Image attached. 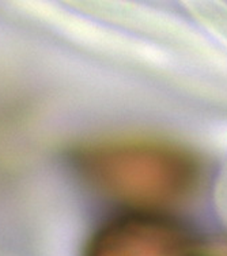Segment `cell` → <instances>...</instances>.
Returning <instances> with one entry per match:
<instances>
[{"label": "cell", "instance_id": "obj_1", "mask_svg": "<svg viewBox=\"0 0 227 256\" xmlns=\"http://www.w3.org/2000/svg\"><path fill=\"white\" fill-rule=\"evenodd\" d=\"M79 165L91 184L127 203L169 206L191 196L202 180L195 154L172 140L120 136L84 148Z\"/></svg>", "mask_w": 227, "mask_h": 256}, {"label": "cell", "instance_id": "obj_2", "mask_svg": "<svg viewBox=\"0 0 227 256\" xmlns=\"http://www.w3.org/2000/svg\"><path fill=\"white\" fill-rule=\"evenodd\" d=\"M84 256H213V250L178 222L131 214L99 228Z\"/></svg>", "mask_w": 227, "mask_h": 256}, {"label": "cell", "instance_id": "obj_3", "mask_svg": "<svg viewBox=\"0 0 227 256\" xmlns=\"http://www.w3.org/2000/svg\"><path fill=\"white\" fill-rule=\"evenodd\" d=\"M213 256H227V246L221 248V250H217V251L213 250Z\"/></svg>", "mask_w": 227, "mask_h": 256}]
</instances>
